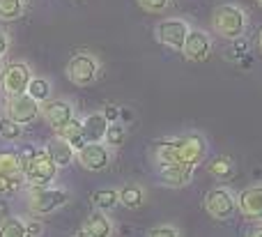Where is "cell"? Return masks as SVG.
Wrapping results in <instances>:
<instances>
[{"label":"cell","mask_w":262,"mask_h":237,"mask_svg":"<svg viewBox=\"0 0 262 237\" xmlns=\"http://www.w3.org/2000/svg\"><path fill=\"white\" fill-rule=\"evenodd\" d=\"M246 26H249V14L239 5H219L212 12V30L223 39H237L244 37Z\"/></svg>","instance_id":"6da1fadb"},{"label":"cell","mask_w":262,"mask_h":237,"mask_svg":"<svg viewBox=\"0 0 262 237\" xmlns=\"http://www.w3.org/2000/svg\"><path fill=\"white\" fill-rule=\"evenodd\" d=\"M69 201V193L60 187H30L28 189V207L35 217H49Z\"/></svg>","instance_id":"7a4b0ae2"},{"label":"cell","mask_w":262,"mask_h":237,"mask_svg":"<svg viewBox=\"0 0 262 237\" xmlns=\"http://www.w3.org/2000/svg\"><path fill=\"white\" fill-rule=\"evenodd\" d=\"M101 72V62L95 58L92 53H76L69 58L67 67H64V74H67L69 83L78 88H88L97 81Z\"/></svg>","instance_id":"3957f363"},{"label":"cell","mask_w":262,"mask_h":237,"mask_svg":"<svg viewBox=\"0 0 262 237\" xmlns=\"http://www.w3.org/2000/svg\"><path fill=\"white\" fill-rule=\"evenodd\" d=\"M58 166L53 164V159L49 157V152L44 147L37 150V155L32 157L28 164H23V173H26L28 187H49L58 175Z\"/></svg>","instance_id":"277c9868"},{"label":"cell","mask_w":262,"mask_h":237,"mask_svg":"<svg viewBox=\"0 0 262 237\" xmlns=\"http://www.w3.org/2000/svg\"><path fill=\"white\" fill-rule=\"evenodd\" d=\"M203 207L212 219L226 221L237 212V193H232L228 187H214L205 193Z\"/></svg>","instance_id":"5b68a950"},{"label":"cell","mask_w":262,"mask_h":237,"mask_svg":"<svg viewBox=\"0 0 262 237\" xmlns=\"http://www.w3.org/2000/svg\"><path fill=\"white\" fill-rule=\"evenodd\" d=\"M30 81H32V72L28 67V62H21V60L5 64L3 72H0V85H3V92L7 97L26 95Z\"/></svg>","instance_id":"8992f818"},{"label":"cell","mask_w":262,"mask_h":237,"mask_svg":"<svg viewBox=\"0 0 262 237\" xmlns=\"http://www.w3.org/2000/svg\"><path fill=\"white\" fill-rule=\"evenodd\" d=\"M76 161L90 173H99L108 168L113 161V147H108L104 141H88L76 152Z\"/></svg>","instance_id":"52a82bcc"},{"label":"cell","mask_w":262,"mask_h":237,"mask_svg":"<svg viewBox=\"0 0 262 237\" xmlns=\"http://www.w3.org/2000/svg\"><path fill=\"white\" fill-rule=\"evenodd\" d=\"M191 26L184 21V18H163V21L157 23L154 28V37L161 46L166 49H172V51H182L186 41V35H189Z\"/></svg>","instance_id":"ba28073f"},{"label":"cell","mask_w":262,"mask_h":237,"mask_svg":"<svg viewBox=\"0 0 262 237\" xmlns=\"http://www.w3.org/2000/svg\"><path fill=\"white\" fill-rule=\"evenodd\" d=\"M5 113L7 118H12L18 124H30L37 120V115H41V104L35 101L30 95H18V97H7V104H5Z\"/></svg>","instance_id":"9c48e42d"},{"label":"cell","mask_w":262,"mask_h":237,"mask_svg":"<svg viewBox=\"0 0 262 237\" xmlns=\"http://www.w3.org/2000/svg\"><path fill=\"white\" fill-rule=\"evenodd\" d=\"M177 155H180L182 164L200 166L203 159L207 157V141L200 134H186V136L177 138Z\"/></svg>","instance_id":"30bf717a"},{"label":"cell","mask_w":262,"mask_h":237,"mask_svg":"<svg viewBox=\"0 0 262 237\" xmlns=\"http://www.w3.org/2000/svg\"><path fill=\"white\" fill-rule=\"evenodd\" d=\"M182 53H184V58L189 62H205L212 55V37L205 30L191 28L189 35H186L184 46H182Z\"/></svg>","instance_id":"8fae6325"},{"label":"cell","mask_w":262,"mask_h":237,"mask_svg":"<svg viewBox=\"0 0 262 237\" xmlns=\"http://www.w3.org/2000/svg\"><path fill=\"white\" fill-rule=\"evenodd\" d=\"M41 115L53 129H60L76 118V106L69 99H49L41 104Z\"/></svg>","instance_id":"7c38bea8"},{"label":"cell","mask_w":262,"mask_h":237,"mask_svg":"<svg viewBox=\"0 0 262 237\" xmlns=\"http://www.w3.org/2000/svg\"><path fill=\"white\" fill-rule=\"evenodd\" d=\"M0 178L7 180L9 187H12L14 191H18V189H23L28 184L18 152H12V150L0 152Z\"/></svg>","instance_id":"4fadbf2b"},{"label":"cell","mask_w":262,"mask_h":237,"mask_svg":"<svg viewBox=\"0 0 262 237\" xmlns=\"http://www.w3.org/2000/svg\"><path fill=\"white\" fill-rule=\"evenodd\" d=\"M237 210L244 219L249 221H262V184L246 187L237 196Z\"/></svg>","instance_id":"5bb4252c"},{"label":"cell","mask_w":262,"mask_h":237,"mask_svg":"<svg viewBox=\"0 0 262 237\" xmlns=\"http://www.w3.org/2000/svg\"><path fill=\"white\" fill-rule=\"evenodd\" d=\"M157 168H159V180H161V184L172 187V189H180V187H186V184L193 180L195 166H189V164H161V166H157Z\"/></svg>","instance_id":"9a60e30c"},{"label":"cell","mask_w":262,"mask_h":237,"mask_svg":"<svg viewBox=\"0 0 262 237\" xmlns=\"http://www.w3.org/2000/svg\"><path fill=\"white\" fill-rule=\"evenodd\" d=\"M44 150L49 152V157L53 159V164L58 166V168H67V166H72L74 161H76V150H74V145L60 136L51 138L44 145Z\"/></svg>","instance_id":"2e32d148"},{"label":"cell","mask_w":262,"mask_h":237,"mask_svg":"<svg viewBox=\"0 0 262 237\" xmlns=\"http://www.w3.org/2000/svg\"><path fill=\"white\" fill-rule=\"evenodd\" d=\"M81 233H85L90 237H113V221L108 219V214L104 210H95L83 221Z\"/></svg>","instance_id":"e0dca14e"},{"label":"cell","mask_w":262,"mask_h":237,"mask_svg":"<svg viewBox=\"0 0 262 237\" xmlns=\"http://www.w3.org/2000/svg\"><path fill=\"white\" fill-rule=\"evenodd\" d=\"M152 157L154 164H182L180 155H177V138H159L152 145Z\"/></svg>","instance_id":"ac0fdd59"},{"label":"cell","mask_w":262,"mask_h":237,"mask_svg":"<svg viewBox=\"0 0 262 237\" xmlns=\"http://www.w3.org/2000/svg\"><path fill=\"white\" fill-rule=\"evenodd\" d=\"M81 124H83V134H85L88 141H104L106 129H108L111 122L104 118L101 111H97V113L85 115V118L81 120Z\"/></svg>","instance_id":"d6986e66"},{"label":"cell","mask_w":262,"mask_h":237,"mask_svg":"<svg viewBox=\"0 0 262 237\" xmlns=\"http://www.w3.org/2000/svg\"><path fill=\"white\" fill-rule=\"evenodd\" d=\"M55 136H60V138H64L67 143H72L74 145V150H81L83 145L88 143V138H85V134H83V124H81V120H76L74 118L72 122H67L64 127H60V129H55Z\"/></svg>","instance_id":"ffe728a7"},{"label":"cell","mask_w":262,"mask_h":237,"mask_svg":"<svg viewBox=\"0 0 262 237\" xmlns=\"http://www.w3.org/2000/svg\"><path fill=\"white\" fill-rule=\"evenodd\" d=\"M118 193H120V203L124 207H129V210H136V207H140L145 203V191L140 184H124L122 189H118Z\"/></svg>","instance_id":"44dd1931"},{"label":"cell","mask_w":262,"mask_h":237,"mask_svg":"<svg viewBox=\"0 0 262 237\" xmlns=\"http://www.w3.org/2000/svg\"><path fill=\"white\" fill-rule=\"evenodd\" d=\"M92 205L97 207V210H113L115 205H120V193L118 189H97L95 193H92Z\"/></svg>","instance_id":"7402d4cb"},{"label":"cell","mask_w":262,"mask_h":237,"mask_svg":"<svg viewBox=\"0 0 262 237\" xmlns=\"http://www.w3.org/2000/svg\"><path fill=\"white\" fill-rule=\"evenodd\" d=\"M26 92H28V95H30L35 101H39V104L49 101V99H51V83H49V78H44V76H32V81H30V85H28Z\"/></svg>","instance_id":"603a6c76"},{"label":"cell","mask_w":262,"mask_h":237,"mask_svg":"<svg viewBox=\"0 0 262 237\" xmlns=\"http://www.w3.org/2000/svg\"><path fill=\"white\" fill-rule=\"evenodd\" d=\"M0 237H30L26 230V221L16 217H5L0 219Z\"/></svg>","instance_id":"cb8c5ba5"},{"label":"cell","mask_w":262,"mask_h":237,"mask_svg":"<svg viewBox=\"0 0 262 237\" xmlns=\"http://www.w3.org/2000/svg\"><path fill=\"white\" fill-rule=\"evenodd\" d=\"M21 136H23V124H18V122H14L12 118H0V141H5V143H16V141H21Z\"/></svg>","instance_id":"d4e9b609"},{"label":"cell","mask_w":262,"mask_h":237,"mask_svg":"<svg viewBox=\"0 0 262 237\" xmlns=\"http://www.w3.org/2000/svg\"><path fill=\"white\" fill-rule=\"evenodd\" d=\"M26 0H0V21H16L23 16Z\"/></svg>","instance_id":"484cf974"},{"label":"cell","mask_w":262,"mask_h":237,"mask_svg":"<svg viewBox=\"0 0 262 237\" xmlns=\"http://www.w3.org/2000/svg\"><path fill=\"white\" fill-rule=\"evenodd\" d=\"M127 141V127H124V122H111L108 124V129H106V136H104V143L108 147H120L122 143Z\"/></svg>","instance_id":"4316f807"},{"label":"cell","mask_w":262,"mask_h":237,"mask_svg":"<svg viewBox=\"0 0 262 237\" xmlns=\"http://www.w3.org/2000/svg\"><path fill=\"white\" fill-rule=\"evenodd\" d=\"M207 170L214 175V178L219 180H228L232 175V170H235V166H232V159L230 157H216V159H212L207 164Z\"/></svg>","instance_id":"83f0119b"},{"label":"cell","mask_w":262,"mask_h":237,"mask_svg":"<svg viewBox=\"0 0 262 237\" xmlns=\"http://www.w3.org/2000/svg\"><path fill=\"white\" fill-rule=\"evenodd\" d=\"M138 5H140V9H145V12L159 14L170 5V0H138Z\"/></svg>","instance_id":"f1b7e54d"},{"label":"cell","mask_w":262,"mask_h":237,"mask_svg":"<svg viewBox=\"0 0 262 237\" xmlns=\"http://www.w3.org/2000/svg\"><path fill=\"white\" fill-rule=\"evenodd\" d=\"M235 44H232V53H230V58L232 60H237L239 62L242 58H246V53H249V44H246L242 37H237V39H232Z\"/></svg>","instance_id":"f546056e"},{"label":"cell","mask_w":262,"mask_h":237,"mask_svg":"<svg viewBox=\"0 0 262 237\" xmlns=\"http://www.w3.org/2000/svg\"><path fill=\"white\" fill-rule=\"evenodd\" d=\"M147 237H180V233H177L175 226H154Z\"/></svg>","instance_id":"4dcf8cb0"},{"label":"cell","mask_w":262,"mask_h":237,"mask_svg":"<svg viewBox=\"0 0 262 237\" xmlns=\"http://www.w3.org/2000/svg\"><path fill=\"white\" fill-rule=\"evenodd\" d=\"M37 155V147L35 145H21L18 147V157H21V164H28L32 157Z\"/></svg>","instance_id":"1f68e13d"},{"label":"cell","mask_w":262,"mask_h":237,"mask_svg":"<svg viewBox=\"0 0 262 237\" xmlns=\"http://www.w3.org/2000/svg\"><path fill=\"white\" fill-rule=\"evenodd\" d=\"M26 230H28L30 237H39L41 233H44V226H41L37 219H32V221H26Z\"/></svg>","instance_id":"d6a6232c"},{"label":"cell","mask_w":262,"mask_h":237,"mask_svg":"<svg viewBox=\"0 0 262 237\" xmlns=\"http://www.w3.org/2000/svg\"><path fill=\"white\" fill-rule=\"evenodd\" d=\"M101 113H104V118L108 120V122H118V118H120V109L118 106H113V104H108Z\"/></svg>","instance_id":"836d02e7"},{"label":"cell","mask_w":262,"mask_h":237,"mask_svg":"<svg viewBox=\"0 0 262 237\" xmlns=\"http://www.w3.org/2000/svg\"><path fill=\"white\" fill-rule=\"evenodd\" d=\"M7 51H9V35L0 28V58H5L7 55Z\"/></svg>","instance_id":"e575fe53"},{"label":"cell","mask_w":262,"mask_h":237,"mask_svg":"<svg viewBox=\"0 0 262 237\" xmlns=\"http://www.w3.org/2000/svg\"><path fill=\"white\" fill-rule=\"evenodd\" d=\"M9 193H14V189L9 187V182L5 178H0V196H9Z\"/></svg>","instance_id":"d590c367"},{"label":"cell","mask_w":262,"mask_h":237,"mask_svg":"<svg viewBox=\"0 0 262 237\" xmlns=\"http://www.w3.org/2000/svg\"><path fill=\"white\" fill-rule=\"evenodd\" d=\"M246 237H262V224H258V226H253V228L246 233Z\"/></svg>","instance_id":"8d00e7d4"},{"label":"cell","mask_w":262,"mask_h":237,"mask_svg":"<svg viewBox=\"0 0 262 237\" xmlns=\"http://www.w3.org/2000/svg\"><path fill=\"white\" fill-rule=\"evenodd\" d=\"M258 51H260V55H262V28H260V32H258Z\"/></svg>","instance_id":"74e56055"},{"label":"cell","mask_w":262,"mask_h":237,"mask_svg":"<svg viewBox=\"0 0 262 237\" xmlns=\"http://www.w3.org/2000/svg\"><path fill=\"white\" fill-rule=\"evenodd\" d=\"M3 67H5V64H3V58H0V72H3Z\"/></svg>","instance_id":"f35d334b"},{"label":"cell","mask_w":262,"mask_h":237,"mask_svg":"<svg viewBox=\"0 0 262 237\" xmlns=\"http://www.w3.org/2000/svg\"><path fill=\"white\" fill-rule=\"evenodd\" d=\"M78 237H90V235H85V233H81V235H78Z\"/></svg>","instance_id":"ab89813d"},{"label":"cell","mask_w":262,"mask_h":237,"mask_svg":"<svg viewBox=\"0 0 262 237\" xmlns=\"http://www.w3.org/2000/svg\"><path fill=\"white\" fill-rule=\"evenodd\" d=\"M255 3H258V5H260V7H262V0H255Z\"/></svg>","instance_id":"60d3db41"}]
</instances>
